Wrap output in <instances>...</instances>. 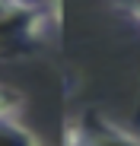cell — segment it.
<instances>
[{"label":"cell","instance_id":"6da1fadb","mask_svg":"<svg viewBox=\"0 0 140 146\" xmlns=\"http://www.w3.org/2000/svg\"><path fill=\"white\" fill-rule=\"evenodd\" d=\"M57 3L48 0H0V51H19L48 32Z\"/></svg>","mask_w":140,"mask_h":146},{"label":"cell","instance_id":"7a4b0ae2","mask_svg":"<svg viewBox=\"0 0 140 146\" xmlns=\"http://www.w3.org/2000/svg\"><path fill=\"white\" fill-rule=\"evenodd\" d=\"M64 146H140V137L118 127L115 121L89 111V114H80L73 121H67Z\"/></svg>","mask_w":140,"mask_h":146},{"label":"cell","instance_id":"3957f363","mask_svg":"<svg viewBox=\"0 0 140 146\" xmlns=\"http://www.w3.org/2000/svg\"><path fill=\"white\" fill-rule=\"evenodd\" d=\"M0 146H41V140L16 117H0Z\"/></svg>","mask_w":140,"mask_h":146},{"label":"cell","instance_id":"277c9868","mask_svg":"<svg viewBox=\"0 0 140 146\" xmlns=\"http://www.w3.org/2000/svg\"><path fill=\"white\" fill-rule=\"evenodd\" d=\"M19 108H22V99H19L13 89L0 86V117H16Z\"/></svg>","mask_w":140,"mask_h":146},{"label":"cell","instance_id":"5b68a950","mask_svg":"<svg viewBox=\"0 0 140 146\" xmlns=\"http://www.w3.org/2000/svg\"><path fill=\"white\" fill-rule=\"evenodd\" d=\"M115 7L124 10V13L137 22V26H140V0H115Z\"/></svg>","mask_w":140,"mask_h":146}]
</instances>
